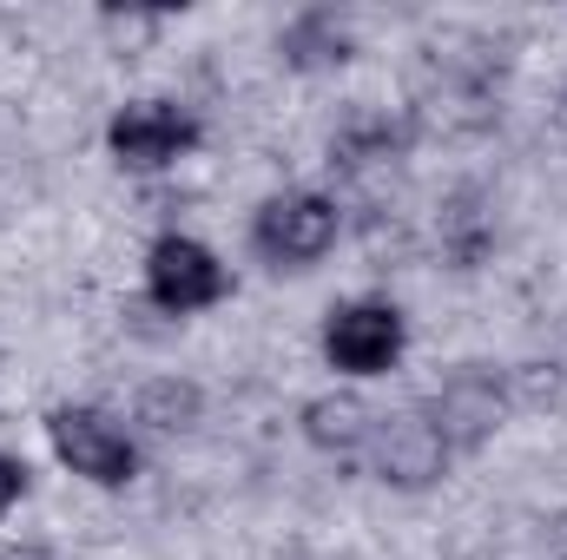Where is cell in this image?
<instances>
[{
	"mask_svg": "<svg viewBox=\"0 0 567 560\" xmlns=\"http://www.w3.org/2000/svg\"><path fill=\"white\" fill-rule=\"evenodd\" d=\"M323 356L350 376H377L403 356V317L390 303H343L323 323Z\"/></svg>",
	"mask_w": 567,
	"mask_h": 560,
	"instance_id": "4",
	"label": "cell"
},
{
	"mask_svg": "<svg viewBox=\"0 0 567 560\" xmlns=\"http://www.w3.org/2000/svg\"><path fill=\"white\" fill-rule=\"evenodd\" d=\"M145 290L158 310L185 317V310H212L225 290H231V271L198 245V238H158L152 258H145Z\"/></svg>",
	"mask_w": 567,
	"mask_h": 560,
	"instance_id": "2",
	"label": "cell"
},
{
	"mask_svg": "<svg viewBox=\"0 0 567 560\" xmlns=\"http://www.w3.org/2000/svg\"><path fill=\"white\" fill-rule=\"evenodd\" d=\"M20 495H27V468H20L13 455H0V515H7Z\"/></svg>",
	"mask_w": 567,
	"mask_h": 560,
	"instance_id": "6",
	"label": "cell"
},
{
	"mask_svg": "<svg viewBox=\"0 0 567 560\" xmlns=\"http://www.w3.org/2000/svg\"><path fill=\"white\" fill-rule=\"evenodd\" d=\"M251 238H258V251L271 258V265H317L330 245H337V205L330 198H317V191H284L271 198L265 211H258V225H251Z\"/></svg>",
	"mask_w": 567,
	"mask_h": 560,
	"instance_id": "3",
	"label": "cell"
},
{
	"mask_svg": "<svg viewBox=\"0 0 567 560\" xmlns=\"http://www.w3.org/2000/svg\"><path fill=\"white\" fill-rule=\"evenodd\" d=\"M47 435H53V455H60L73 475L100 481V488H126L133 468H140L126 428H113L100 409H53V416H47Z\"/></svg>",
	"mask_w": 567,
	"mask_h": 560,
	"instance_id": "1",
	"label": "cell"
},
{
	"mask_svg": "<svg viewBox=\"0 0 567 560\" xmlns=\"http://www.w3.org/2000/svg\"><path fill=\"white\" fill-rule=\"evenodd\" d=\"M106 145L120 152V165L152 172V165H172V158H185L198 145V120L178 113V106H165V100H140V106H126L106 126Z\"/></svg>",
	"mask_w": 567,
	"mask_h": 560,
	"instance_id": "5",
	"label": "cell"
}]
</instances>
